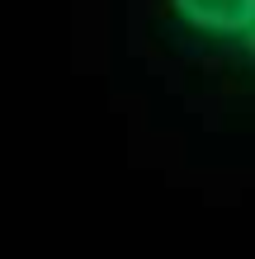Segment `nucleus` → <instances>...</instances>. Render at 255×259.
<instances>
[{"label":"nucleus","instance_id":"nucleus-1","mask_svg":"<svg viewBox=\"0 0 255 259\" xmlns=\"http://www.w3.org/2000/svg\"><path fill=\"white\" fill-rule=\"evenodd\" d=\"M232 62L241 66V71H255V14H250V28H246V38H241V48L232 52Z\"/></svg>","mask_w":255,"mask_h":259}]
</instances>
